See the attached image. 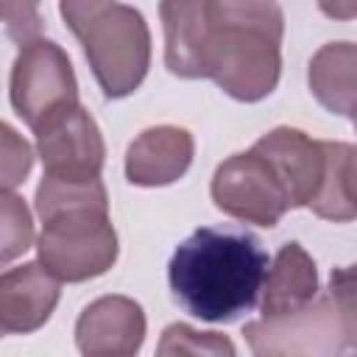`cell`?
<instances>
[{"mask_svg": "<svg viewBox=\"0 0 357 357\" xmlns=\"http://www.w3.org/2000/svg\"><path fill=\"white\" fill-rule=\"evenodd\" d=\"M0 237H3V248H0V259L11 262L14 257H20L22 251L31 248L33 240V223H31V212L25 206V201L14 192H3L0 198Z\"/></svg>", "mask_w": 357, "mask_h": 357, "instance_id": "19", "label": "cell"}, {"mask_svg": "<svg viewBox=\"0 0 357 357\" xmlns=\"http://www.w3.org/2000/svg\"><path fill=\"white\" fill-rule=\"evenodd\" d=\"M39 262L59 282H86L106 273L117 259V234L109 212H61L42 223Z\"/></svg>", "mask_w": 357, "mask_h": 357, "instance_id": "4", "label": "cell"}, {"mask_svg": "<svg viewBox=\"0 0 357 357\" xmlns=\"http://www.w3.org/2000/svg\"><path fill=\"white\" fill-rule=\"evenodd\" d=\"M31 145L17 137L11 126H3V192H11L31 173Z\"/></svg>", "mask_w": 357, "mask_h": 357, "instance_id": "21", "label": "cell"}, {"mask_svg": "<svg viewBox=\"0 0 357 357\" xmlns=\"http://www.w3.org/2000/svg\"><path fill=\"white\" fill-rule=\"evenodd\" d=\"M243 335L254 357H357L329 293L315 296L293 315L251 321Z\"/></svg>", "mask_w": 357, "mask_h": 357, "instance_id": "5", "label": "cell"}, {"mask_svg": "<svg viewBox=\"0 0 357 357\" xmlns=\"http://www.w3.org/2000/svg\"><path fill=\"white\" fill-rule=\"evenodd\" d=\"M310 92L332 114H357V45L329 42L310 59Z\"/></svg>", "mask_w": 357, "mask_h": 357, "instance_id": "15", "label": "cell"}, {"mask_svg": "<svg viewBox=\"0 0 357 357\" xmlns=\"http://www.w3.org/2000/svg\"><path fill=\"white\" fill-rule=\"evenodd\" d=\"M165 25V64L173 75L204 78L206 39H209V0L162 3Z\"/></svg>", "mask_w": 357, "mask_h": 357, "instance_id": "13", "label": "cell"}, {"mask_svg": "<svg viewBox=\"0 0 357 357\" xmlns=\"http://www.w3.org/2000/svg\"><path fill=\"white\" fill-rule=\"evenodd\" d=\"M156 357H237V351L220 332H198L187 324H170L159 337Z\"/></svg>", "mask_w": 357, "mask_h": 357, "instance_id": "18", "label": "cell"}, {"mask_svg": "<svg viewBox=\"0 0 357 357\" xmlns=\"http://www.w3.org/2000/svg\"><path fill=\"white\" fill-rule=\"evenodd\" d=\"M192 137L178 126L142 131L126 153V176L137 187H162L181 178L192 162Z\"/></svg>", "mask_w": 357, "mask_h": 357, "instance_id": "12", "label": "cell"}, {"mask_svg": "<svg viewBox=\"0 0 357 357\" xmlns=\"http://www.w3.org/2000/svg\"><path fill=\"white\" fill-rule=\"evenodd\" d=\"M145 340L142 307L128 296L92 301L75 324V346L84 357H134Z\"/></svg>", "mask_w": 357, "mask_h": 357, "instance_id": "9", "label": "cell"}, {"mask_svg": "<svg viewBox=\"0 0 357 357\" xmlns=\"http://www.w3.org/2000/svg\"><path fill=\"white\" fill-rule=\"evenodd\" d=\"M78 209L109 212V198L100 178H89V181H64L50 176L42 178V184L36 187V215L42 218V223L61 212H78Z\"/></svg>", "mask_w": 357, "mask_h": 357, "instance_id": "17", "label": "cell"}, {"mask_svg": "<svg viewBox=\"0 0 357 357\" xmlns=\"http://www.w3.org/2000/svg\"><path fill=\"white\" fill-rule=\"evenodd\" d=\"M59 11L78 36L103 95H131L151 64V33L145 17L134 6L100 0H67Z\"/></svg>", "mask_w": 357, "mask_h": 357, "instance_id": "3", "label": "cell"}, {"mask_svg": "<svg viewBox=\"0 0 357 357\" xmlns=\"http://www.w3.org/2000/svg\"><path fill=\"white\" fill-rule=\"evenodd\" d=\"M282 31L284 17L276 3L209 0L204 78L243 103L268 98L282 73Z\"/></svg>", "mask_w": 357, "mask_h": 357, "instance_id": "2", "label": "cell"}, {"mask_svg": "<svg viewBox=\"0 0 357 357\" xmlns=\"http://www.w3.org/2000/svg\"><path fill=\"white\" fill-rule=\"evenodd\" d=\"M254 151L273 167L287 190L290 206H310L324 178V142L310 139L304 131L279 126L254 142Z\"/></svg>", "mask_w": 357, "mask_h": 357, "instance_id": "10", "label": "cell"}, {"mask_svg": "<svg viewBox=\"0 0 357 357\" xmlns=\"http://www.w3.org/2000/svg\"><path fill=\"white\" fill-rule=\"evenodd\" d=\"M329 298L337 310V318H340V326H343L349 346L357 351V262L332 271Z\"/></svg>", "mask_w": 357, "mask_h": 357, "instance_id": "20", "label": "cell"}, {"mask_svg": "<svg viewBox=\"0 0 357 357\" xmlns=\"http://www.w3.org/2000/svg\"><path fill=\"white\" fill-rule=\"evenodd\" d=\"M11 103L33 131L53 114L78 106L73 64L56 42L36 39L20 47L11 70Z\"/></svg>", "mask_w": 357, "mask_h": 357, "instance_id": "6", "label": "cell"}, {"mask_svg": "<svg viewBox=\"0 0 357 357\" xmlns=\"http://www.w3.org/2000/svg\"><path fill=\"white\" fill-rule=\"evenodd\" d=\"M33 134L45 165V176L64 181L100 178V167L106 156L103 137L98 123L89 117V112L81 103L53 114Z\"/></svg>", "mask_w": 357, "mask_h": 357, "instance_id": "8", "label": "cell"}, {"mask_svg": "<svg viewBox=\"0 0 357 357\" xmlns=\"http://www.w3.org/2000/svg\"><path fill=\"white\" fill-rule=\"evenodd\" d=\"M324 142V139H321ZM324 178L310 201V209L324 220H354L357 218V145L324 142Z\"/></svg>", "mask_w": 357, "mask_h": 357, "instance_id": "16", "label": "cell"}, {"mask_svg": "<svg viewBox=\"0 0 357 357\" xmlns=\"http://www.w3.org/2000/svg\"><path fill=\"white\" fill-rule=\"evenodd\" d=\"M354 131H357V114H354Z\"/></svg>", "mask_w": 357, "mask_h": 357, "instance_id": "24", "label": "cell"}, {"mask_svg": "<svg viewBox=\"0 0 357 357\" xmlns=\"http://www.w3.org/2000/svg\"><path fill=\"white\" fill-rule=\"evenodd\" d=\"M268 276V251L259 237L237 226H201L170 257L173 298L195 318L237 321L254 310Z\"/></svg>", "mask_w": 357, "mask_h": 357, "instance_id": "1", "label": "cell"}, {"mask_svg": "<svg viewBox=\"0 0 357 357\" xmlns=\"http://www.w3.org/2000/svg\"><path fill=\"white\" fill-rule=\"evenodd\" d=\"M321 11L329 14V17H357V3H321Z\"/></svg>", "mask_w": 357, "mask_h": 357, "instance_id": "23", "label": "cell"}, {"mask_svg": "<svg viewBox=\"0 0 357 357\" xmlns=\"http://www.w3.org/2000/svg\"><path fill=\"white\" fill-rule=\"evenodd\" d=\"M318 296V271L298 243H284L268 268L262 287V318H282L304 310Z\"/></svg>", "mask_w": 357, "mask_h": 357, "instance_id": "14", "label": "cell"}, {"mask_svg": "<svg viewBox=\"0 0 357 357\" xmlns=\"http://www.w3.org/2000/svg\"><path fill=\"white\" fill-rule=\"evenodd\" d=\"M61 282L42 265L25 262L0 279V326L6 335L36 332L59 304Z\"/></svg>", "mask_w": 357, "mask_h": 357, "instance_id": "11", "label": "cell"}, {"mask_svg": "<svg viewBox=\"0 0 357 357\" xmlns=\"http://www.w3.org/2000/svg\"><path fill=\"white\" fill-rule=\"evenodd\" d=\"M3 20L8 28V36L14 42H20L22 47L42 39L39 36L42 20H39V11L33 3H3Z\"/></svg>", "mask_w": 357, "mask_h": 357, "instance_id": "22", "label": "cell"}, {"mask_svg": "<svg viewBox=\"0 0 357 357\" xmlns=\"http://www.w3.org/2000/svg\"><path fill=\"white\" fill-rule=\"evenodd\" d=\"M212 201L220 212L268 229L293 209L284 184L254 148L218 165L212 176Z\"/></svg>", "mask_w": 357, "mask_h": 357, "instance_id": "7", "label": "cell"}]
</instances>
